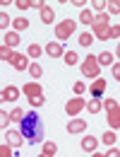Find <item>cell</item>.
Listing matches in <instances>:
<instances>
[{
    "mask_svg": "<svg viewBox=\"0 0 120 157\" xmlns=\"http://www.w3.org/2000/svg\"><path fill=\"white\" fill-rule=\"evenodd\" d=\"M29 104H31V106H41V104H43V97H36V99H29Z\"/></svg>",
    "mask_w": 120,
    "mask_h": 157,
    "instance_id": "41",
    "label": "cell"
},
{
    "mask_svg": "<svg viewBox=\"0 0 120 157\" xmlns=\"http://www.w3.org/2000/svg\"><path fill=\"white\" fill-rule=\"evenodd\" d=\"M96 58L101 65H115V53H111V51H101Z\"/></svg>",
    "mask_w": 120,
    "mask_h": 157,
    "instance_id": "17",
    "label": "cell"
},
{
    "mask_svg": "<svg viewBox=\"0 0 120 157\" xmlns=\"http://www.w3.org/2000/svg\"><path fill=\"white\" fill-rule=\"evenodd\" d=\"M115 140H118V136H115V131H106V133L101 136V143H103L106 147H115Z\"/></svg>",
    "mask_w": 120,
    "mask_h": 157,
    "instance_id": "18",
    "label": "cell"
},
{
    "mask_svg": "<svg viewBox=\"0 0 120 157\" xmlns=\"http://www.w3.org/2000/svg\"><path fill=\"white\" fill-rule=\"evenodd\" d=\"M29 65H31L29 56H24V53H15V58H12V68H15V70H29Z\"/></svg>",
    "mask_w": 120,
    "mask_h": 157,
    "instance_id": "12",
    "label": "cell"
},
{
    "mask_svg": "<svg viewBox=\"0 0 120 157\" xmlns=\"http://www.w3.org/2000/svg\"><path fill=\"white\" fill-rule=\"evenodd\" d=\"M41 53H46V48H41L39 44H29V48H26V56H29L31 60H36Z\"/></svg>",
    "mask_w": 120,
    "mask_h": 157,
    "instance_id": "19",
    "label": "cell"
},
{
    "mask_svg": "<svg viewBox=\"0 0 120 157\" xmlns=\"http://www.w3.org/2000/svg\"><path fill=\"white\" fill-rule=\"evenodd\" d=\"M53 20H55V12H53V7H48V5H46V7L41 10V22H46V24H51Z\"/></svg>",
    "mask_w": 120,
    "mask_h": 157,
    "instance_id": "24",
    "label": "cell"
},
{
    "mask_svg": "<svg viewBox=\"0 0 120 157\" xmlns=\"http://www.w3.org/2000/svg\"><path fill=\"white\" fill-rule=\"evenodd\" d=\"M39 157H46V155H39Z\"/></svg>",
    "mask_w": 120,
    "mask_h": 157,
    "instance_id": "46",
    "label": "cell"
},
{
    "mask_svg": "<svg viewBox=\"0 0 120 157\" xmlns=\"http://www.w3.org/2000/svg\"><path fill=\"white\" fill-rule=\"evenodd\" d=\"M118 82H120V78H118Z\"/></svg>",
    "mask_w": 120,
    "mask_h": 157,
    "instance_id": "47",
    "label": "cell"
},
{
    "mask_svg": "<svg viewBox=\"0 0 120 157\" xmlns=\"http://www.w3.org/2000/svg\"><path fill=\"white\" fill-rule=\"evenodd\" d=\"M62 58H65V63H67V65H77V63H79V56H77L75 51H67Z\"/></svg>",
    "mask_w": 120,
    "mask_h": 157,
    "instance_id": "27",
    "label": "cell"
},
{
    "mask_svg": "<svg viewBox=\"0 0 120 157\" xmlns=\"http://www.w3.org/2000/svg\"><path fill=\"white\" fill-rule=\"evenodd\" d=\"M29 75L34 80H39L41 75H43V68H41V63H36V60H31V65H29Z\"/></svg>",
    "mask_w": 120,
    "mask_h": 157,
    "instance_id": "25",
    "label": "cell"
},
{
    "mask_svg": "<svg viewBox=\"0 0 120 157\" xmlns=\"http://www.w3.org/2000/svg\"><path fill=\"white\" fill-rule=\"evenodd\" d=\"M31 7H34V10H43V7H46V5H43V2H41V0H31Z\"/></svg>",
    "mask_w": 120,
    "mask_h": 157,
    "instance_id": "40",
    "label": "cell"
},
{
    "mask_svg": "<svg viewBox=\"0 0 120 157\" xmlns=\"http://www.w3.org/2000/svg\"><path fill=\"white\" fill-rule=\"evenodd\" d=\"M10 24H12L10 15H7V12H0V27H2L5 32H10Z\"/></svg>",
    "mask_w": 120,
    "mask_h": 157,
    "instance_id": "30",
    "label": "cell"
},
{
    "mask_svg": "<svg viewBox=\"0 0 120 157\" xmlns=\"http://www.w3.org/2000/svg\"><path fill=\"white\" fill-rule=\"evenodd\" d=\"M115 58L120 60V44H118V48H115Z\"/></svg>",
    "mask_w": 120,
    "mask_h": 157,
    "instance_id": "44",
    "label": "cell"
},
{
    "mask_svg": "<svg viewBox=\"0 0 120 157\" xmlns=\"http://www.w3.org/2000/svg\"><path fill=\"white\" fill-rule=\"evenodd\" d=\"M86 131V118H70L67 121V133H84Z\"/></svg>",
    "mask_w": 120,
    "mask_h": 157,
    "instance_id": "8",
    "label": "cell"
},
{
    "mask_svg": "<svg viewBox=\"0 0 120 157\" xmlns=\"http://www.w3.org/2000/svg\"><path fill=\"white\" fill-rule=\"evenodd\" d=\"M19 133L24 136V140L29 145H39V143H46L43 136H46V128H43V121L36 111H29L26 116L22 118L19 123Z\"/></svg>",
    "mask_w": 120,
    "mask_h": 157,
    "instance_id": "1",
    "label": "cell"
},
{
    "mask_svg": "<svg viewBox=\"0 0 120 157\" xmlns=\"http://www.w3.org/2000/svg\"><path fill=\"white\" fill-rule=\"evenodd\" d=\"M55 152H58V145H55L53 140H46V143H43V155L46 157H55Z\"/></svg>",
    "mask_w": 120,
    "mask_h": 157,
    "instance_id": "23",
    "label": "cell"
},
{
    "mask_svg": "<svg viewBox=\"0 0 120 157\" xmlns=\"http://www.w3.org/2000/svg\"><path fill=\"white\" fill-rule=\"evenodd\" d=\"M0 157H12V147H10L7 143H2V145H0Z\"/></svg>",
    "mask_w": 120,
    "mask_h": 157,
    "instance_id": "35",
    "label": "cell"
},
{
    "mask_svg": "<svg viewBox=\"0 0 120 157\" xmlns=\"http://www.w3.org/2000/svg\"><path fill=\"white\" fill-rule=\"evenodd\" d=\"M72 5H75V7H79V10H84V5H86V2H84V0H72Z\"/></svg>",
    "mask_w": 120,
    "mask_h": 157,
    "instance_id": "43",
    "label": "cell"
},
{
    "mask_svg": "<svg viewBox=\"0 0 120 157\" xmlns=\"http://www.w3.org/2000/svg\"><path fill=\"white\" fill-rule=\"evenodd\" d=\"M24 116H26V111H24V109H19V106L10 111V118H12V121H19V123H22V118H24Z\"/></svg>",
    "mask_w": 120,
    "mask_h": 157,
    "instance_id": "29",
    "label": "cell"
},
{
    "mask_svg": "<svg viewBox=\"0 0 120 157\" xmlns=\"http://www.w3.org/2000/svg\"><path fill=\"white\" fill-rule=\"evenodd\" d=\"M120 36V27L118 24H111V39H118Z\"/></svg>",
    "mask_w": 120,
    "mask_h": 157,
    "instance_id": "38",
    "label": "cell"
},
{
    "mask_svg": "<svg viewBox=\"0 0 120 157\" xmlns=\"http://www.w3.org/2000/svg\"><path fill=\"white\" fill-rule=\"evenodd\" d=\"M75 29H77V22L70 20V17H67V20H62V22H58V24H55V39H58L60 44H62V41H67L72 34H75Z\"/></svg>",
    "mask_w": 120,
    "mask_h": 157,
    "instance_id": "3",
    "label": "cell"
},
{
    "mask_svg": "<svg viewBox=\"0 0 120 157\" xmlns=\"http://www.w3.org/2000/svg\"><path fill=\"white\" fill-rule=\"evenodd\" d=\"M108 22H111V15H108V12H99L96 20H94V24H108Z\"/></svg>",
    "mask_w": 120,
    "mask_h": 157,
    "instance_id": "32",
    "label": "cell"
},
{
    "mask_svg": "<svg viewBox=\"0 0 120 157\" xmlns=\"http://www.w3.org/2000/svg\"><path fill=\"white\" fill-rule=\"evenodd\" d=\"M17 7L19 10H29L31 7V0H17Z\"/></svg>",
    "mask_w": 120,
    "mask_h": 157,
    "instance_id": "37",
    "label": "cell"
},
{
    "mask_svg": "<svg viewBox=\"0 0 120 157\" xmlns=\"http://www.w3.org/2000/svg\"><path fill=\"white\" fill-rule=\"evenodd\" d=\"M5 140L2 143H7L10 147H22V143H24V136H22L19 131H5Z\"/></svg>",
    "mask_w": 120,
    "mask_h": 157,
    "instance_id": "6",
    "label": "cell"
},
{
    "mask_svg": "<svg viewBox=\"0 0 120 157\" xmlns=\"http://www.w3.org/2000/svg\"><path fill=\"white\" fill-rule=\"evenodd\" d=\"M79 145H82V150H84V152H91V155H94V152H96V147H99V138H94V136H84Z\"/></svg>",
    "mask_w": 120,
    "mask_h": 157,
    "instance_id": "11",
    "label": "cell"
},
{
    "mask_svg": "<svg viewBox=\"0 0 120 157\" xmlns=\"http://www.w3.org/2000/svg\"><path fill=\"white\" fill-rule=\"evenodd\" d=\"M77 41H79V46H84V48H86V46H91V44H94V34H91V32H82L79 36H77Z\"/></svg>",
    "mask_w": 120,
    "mask_h": 157,
    "instance_id": "20",
    "label": "cell"
},
{
    "mask_svg": "<svg viewBox=\"0 0 120 157\" xmlns=\"http://www.w3.org/2000/svg\"><path fill=\"white\" fill-rule=\"evenodd\" d=\"M0 58L5 60V63H12V58H15V51H12L10 46H5V44H2V46H0Z\"/></svg>",
    "mask_w": 120,
    "mask_h": 157,
    "instance_id": "22",
    "label": "cell"
},
{
    "mask_svg": "<svg viewBox=\"0 0 120 157\" xmlns=\"http://www.w3.org/2000/svg\"><path fill=\"white\" fill-rule=\"evenodd\" d=\"M46 53H48L51 58H62V56H65V48H62L60 41H48V44H46Z\"/></svg>",
    "mask_w": 120,
    "mask_h": 157,
    "instance_id": "9",
    "label": "cell"
},
{
    "mask_svg": "<svg viewBox=\"0 0 120 157\" xmlns=\"http://www.w3.org/2000/svg\"><path fill=\"white\" fill-rule=\"evenodd\" d=\"M79 70L84 78H91V80H99V73H101V63L96 56H86V58L79 63Z\"/></svg>",
    "mask_w": 120,
    "mask_h": 157,
    "instance_id": "2",
    "label": "cell"
},
{
    "mask_svg": "<svg viewBox=\"0 0 120 157\" xmlns=\"http://www.w3.org/2000/svg\"><path fill=\"white\" fill-rule=\"evenodd\" d=\"M120 12V0H111L108 2V15H118Z\"/></svg>",
    "mask_w": 120,
    "mask_h": 157,
    "instance_id": "33",
    "label": "cell"
},
{
    "mask_svg": "<svg viewBox=\"0 0 120 157\" xmlns=\"http://www.w3.org/2000/svg\"><path fill=\"white\" fill-rule=\"evenodd\" d=\"M94 12L99 15V12H108V2H103V0H94Z\"/></svg>",
    "mask_w": 120,
    "mask_h": 157,
    "instance_id": "31",
    "label": "cell"
},
{
    "mask_svg": "<svg viewBox=\"0 0 120 157\" xmlns=\"http://www.w3.org/2000/svg\"><path fill=\"white\" fill-rule=\"evenodd\" d=\"M103 109H106V111H113V109H118V101H115V99H106V101H103Z\"/></svg>",
    "mask_w": 120,
    "mask_h": 157,
    "instance_id": "36",
    "label": "cell"
},
{
    "mask_svg": "<svg viewBox=\"0 0 120 157\" xmlns=\"http://www.w3.org/2000/svg\"><path fill=\"white\" fill-rule=\"evenodd\" d=\"M84 106H86V99L84 97H72V99H67V104H65V114L70 118H77Z\"/></svg>",
    "mask_w": 120,
    "mask_h": 157,
    "instance_id": "4",
    "label": "cell"
},
{
    "mask_svg": "<svg viewBox=\"0 0 120 157\" xmlns=\"http://www.w3.org/2000/svg\"><path fill=\"white\" fill-rule=\"evenodd\" d=\"M72 92H75V97H82V94H84V92H86V82H75V85H72Z\"/></svg>",
    "mask_w": 120,
    "mask_h": 157,
    "instance_id": "28",
    "label": "cell"
},
{
    "mask_svg": "<svg viewBox=\"0 0 120 157\" xmlns=\"http://www.w3.org/2000/svg\"><path fill=\"white\" fill-rule=\"evenodd\" d=\"M94 20H96V12H94V10L84 7V10L79 12V22H82V24H89V27H94Z\"/></svg>",
    "mask_w": 120,
    "mask_h": 157,
    "instance_id": "16",
    "label": "cell"
},
{
    "mask_svg": "<svg viewBox=\"0 0 120 157\" xmlns=\"http://www.w3.org/2000/svg\"><path fill=\"white\" fill-rule=\"evenodd\" d=\"M101 109H103V101H101V99H89V101H86V111H89V114H99Z\"/></svg>",
    "mask_w": 120,
    "mask_h": 157,
    "instance_id": "21",
    "label": "cell"
},
{
    "mask_svg": "<svg viewBox=\"0 0 120 157\" xmlns=\"http://www.w3.org/2000/svg\"><path fill=\"white\" fill-rule=\"evenodd\" d=\"M10 121H12V118H10V114H7V111H0V123H2V128H5V131H7Z\"/></svg>",
    "mask_w": 120,
    "mask_h": 157,
    "instance_id": "34",
    "label": "cell"
},
{
    "mask_svg": "<svg viewBox=\"0 0 120 157\" xmlns=\"http://www.w3.org/2000/svg\"><path fill=\"white\" fill-rule=\"evenodd\" d=\"M89 92H91V97L94 99H101L103 97V92H106V80H94L91 85H89Z\"/></svg>",
    "mask_w": 120,
    "mask_h": 157,
    "instance_id": "10",
    "label": "cell"
},
{
    "mask_svg": "<svg viewBox=\"0 0 120 157\" xmlns=\"http://www.w3.org/2000/svg\"><path fill=\"white\" fill-rule=\"evenodd\" d=\"M106 157H120V150L118 147H108V150H106Z\"/></svg>",
    "mask_w": 120,
    "mask_h": 157,
    "instance_id": "39",
    "label": "cell"
},
{
    "mask_svg": "<svg viewBox=\"0 0 120 157\" xmlns=\"http://www.w3.org/2000/svg\"><path fill=\"white\" fill-rule=\"evenodd\" d=\"M26 27H29V20H26V17H17V20H12V29H15V32H24Z\"/></svg>",
    "mask_w": 120,
    "mask_h": 157,
    "instance_id": "26",
    "label": "cell"
},
{
    "mask_svg": "<svg viewBox=\"0 0 120 157\" xmlns=\"http://www.w3.org/2000/svg\"><path fill=\"white\" fill-rule=\"evenodd\" d=\"M22 94L26 99H36V97H43V87H41L39 82H26L24 87H22Z\"/></svg>",
    "mask_w": 120,
    "mask_h": 157,
    "instance_id": "5",
    "label": "cell"
},
{
    "mask_svg": "<svg viewBox=\"0 0 120 157\" xmlns=\"http://www.w3.org/2000/svg\"><path fill=\"white\" fill-rule=\"evenodd\" d=\"M91 34H94L96 41L111 39V24H94V27H91Z\"/></svg>",
    "mask_w": 120,
    "mask_h": 157,
    "instance_id": "7",
    "label": "cell"
},
{
    "mask_svg": "<svg viewBox=\"0 0 120 157\" xmlns=\"http://www.w3.org/2000/svg\"><path fill=\"white\" fill-rule=\"evenodd\" d=\"M19 41H22L19 39V32H15V29H12V32H5V36H2V44L10 46V48H15Z\"/></svg>",
    "mask_w": 120,
    "mask_h": 157,
    "instance_id": "15",
    "label": "cell"
},
{
    "mask_svg": "<svg viewBox=\"0 0 120 157\" xmlns=\"http://www.w3.org/2000/svg\"><path fill=\"white\" fill-rule=\"evenodd\" d=\"M91 157H106V155H103V152H94Z\"/></svg>",
    "mask_w": 120,
    "mask_h": 157,
    "instance_id": "45",
    "label": "cell"
},
{
    "mask_svg": "<svg viewBox=\"0 0 120 157\" xmlns=\"http://www.w3.org/2000/svg\"><path fill=\"white\" fill-rule=\"evenodd\" d=\"M19 94H22V90H19V87H15V85H10V87L2 90V99H5V101H17Z\"/></svg>",
    "mask_w": 120,
    "mask_h": 157,
    "instance_id": "14",
    "label": "cell"
},
{
    "mask_svg": "<svg viewBox=\"0 0 120 157\" xmlns=\"http://www.w3.org/2000/svg\"><path fill=\"white\" fill-rule=\"evenodd\" d=\"M106 121H108L111 131H118V128H120V106H118V109H113V111H106Z\"/></svg>",
    "mask_w": 120,
    "mask_h": 157,
    "instance_id": "13",
    "label": "cell"
},
{
    "mask_svg": "<svg viewBox=\"0 0 120 157\" xmlns=\"http://www.w3.org/2000/svg\"><path fill=\"white\" fill-rule=\"evenodd\" d=\"M113 78H115V80L120 78V63H115V65H113Z\"/></svg>",
    "mask_w": 120,
    "mask_h": 157,
    "instance_id": "42",
    "label": "cell"
}]
</instances>
